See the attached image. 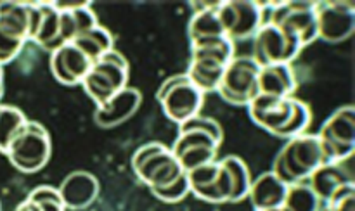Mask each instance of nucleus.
I'll return each mask as SVG.
<instances>
[{"mask_svg":"<svg viewBox=\"0 0 355 211\" xmlns=\"http://www.w3.org/2000/svg\"><path fill=\"white\" fill-rule=\"evenodd\" d=\"M253 123L279 138H293L307 134L311 127V107L297 97H272L259 93L248 104Z\"/></svg>","mask_w":355,"mask_h":211,"instance_id":"f257e3e1","label":"nucleus"},{"mask_svg":"<svg viewBox=\"0 0 355 211\" xmlns=\"http://www.w3.org/2000/svg\"><path fill=\"white\" fill-rule=\"evenodd\" d=\"M222 138L224 131L217 120L196 114L179 125V137L170 149L184 172L187 173L211 161H217Z\"/></svg>","mask_w":355,"mask_h":211,"instance_id":"f03ea898","label":"nucleus"},{"mask_svg":"<svg viewBox=\"0 0 355 211\" xmlns=\"http://www.w3.org/2000/svg\"><path fill=\"white\" fill-rule=\"evenodd\" d=\"M324 163L328 161L318 134H302L288 138L283 149L277 152L272 173L284 183L291 185V183L307 182L309 176Z\"/></svg>","mask_w":355,"mask_h":211,"instance_id":"7ed1b4c3","label":"nucleus"},{"mask_svg":"<svg viewBox=\"0 0 355 211\" xmlns=\"http://www.w3.org/2000/svg\"><path fill=\"white\" fill-rule=\"evenodd\" d=\"M234 42L227 37L191 44V62L186 75L203 93L217 92L224 69L234 57Z\"/></svg>","mask_w":355,"mask_h":211,"instance_id":"20e7f679","label":"nucleus"},{"mask_svg":"<svg viewBox=\"0 0 355 211\" xmlns=\"http://www.w3.org/2000/svg\"><path fill=\"white\" fill-rule=\"evenodd\" d=\"M132 169L151 192L165 189L186 175L172 149L159 142H148L141 145L132 156Z\"/></svg>","mask_w":355,"mask_h":211,"instance_id":"39448f33","label":"nucleus"},{"mask_svg":"<svg viewBox=\"0 0 355 211\" xmlns=\"http://www.w3.org/2000/svg\"><path fill=\"white\" fill-rule=\"evenodd\" d=\"M128 75H130L128 61L120 52L111 48L92 62L89 73L83 78L82 86L87 95L96 102V106H101L127 86Z\"/></svg>","mask_w":355,"mask_h":211,"instance_id":"423d86ee","label":"nucleus"},{"mask_svg":"<svg viewBox=\"0 0 355 211\" xmlns=\"http://www.w3.org/2000/svg\"><path fill=\"white\" fill-rule=\"evenodd\" d=\"M51 154L52 142L47 128L30 120L21 128L6 151L10 165L23 173L40 172L49 163Z\"/></svg>","mask_w":355,"mask_h":211,"instance_id":"0eeeda50","label":"nucleus"},{"mask_svg":"<svg viewBox=\"0 0 355 211\" xmlns=\"http://www.w3.org/2000/svg\"><path fill=\"white\" fill-rule=\"evenodd\" d=\"M156 99L162 104L165 116L173 123L180 125L200 114L205 102V93L184 73L166 78L156 92Z\"/></svg>","mask_w":355,"mask_h":211,"instance_id":"6e6552de","label":"nucleus"},{"mask_svg":"<svg viewBox=\"0 0 355 211\" xmlns=\"http://www.w3.org/2000/svg\"><path fill=\"white\" fill-rule=\"evenodd\" d=\"M259 73L252 55H234L217 86L218 95L232 106H248L259 95Z\"/></svg>","mask_w":355,"mask_h":211,"instance_id":"1a4fd4ad","label":"nucleus"},{"mask_svg":"<svg viewBox=\"0 0 355 211\" xmlns=\"http://www.w3.org/2000/svg\"><path fill=\"white\" fill-rule=\"evenodd\" d=\"M304 45L286 28L270 21H263L253 35V55L259 66L290 64L300 54Z\"/></svg>","mask_w":355,"mask_h":211,"instance_id":"9d476101","label":"nucleus"},{"mask_svg":"<svg viewBox=\"0 0 355 211\" xmlns=\"http://www.w3.org/2000/svg\"><path fill=\"white\" fill-rule=\"evenodd\" d=\"M328 163H342L355 151V107L343 106L322 123L318 134Z\"/></svg>","mask_w":355,"mask_h":211,"instance_id":"9b49d317","label":"nucleus"},{"mask_svg":"<svg viewBox=\"0 0 355 211\" xmlns=\"http://www.w3.org/2000/svg\"><path fill=\"white\" fill-rule=\"evenodd\" d=\"M30 2H0V66L19 55L30 35Z\"/></svg>","mask_w":355,"mask_h":211,"instance_id":"f8f14e48","label":"nucleus"},{"mask_svg":"<svg viewBox=\"0 0 355 211\" xmlns=\"http://www.w3.org/2000/svg\"><path fill=\"white\" fill-rule=\"evenodd\" d=\"M191 194L211 204L232 203L234 183L231 172L224 159H217L208 165L187 172Z\"/></svg>","mask_w":355,"mask_h":211,"instance_id":"ddd939ff","label":"nucleus"},{"mask_svg":"<svg viewBox=\"0 0 355 211\" xmlns=\"http://www.w3.org/2000/svg\"><path fill=\"white\" fill-rule=\"evenodd\" d=\"M263 3L253 0H227L218 6V17L229 40H246L263 24Z\"/></svg>","mask_w":355,"mask_h":211,"instance_id":"4468645a","label":"nucleus"},{"mask_svg":"<svg viewBox=\"0 0 355 211\" xmlns=\"http://www.w3.org/2000/svg\"><path fill=\"white\" fill-rule=\"evenodd\" d=\"M270 23H276L279 26L286 28L291 35L300 40V44L309 45L318 40V17H315V2H300V0H291V2L274 3L272 12L269 19Z\"/></svg>","mask_w":355,"mask_h":211,"instance_id":"2eb2a0df","label":"nucleus"},{"mask_svg":"<svg viewBox=\"0 0 355 211\" xmlns=\"http://www.w3.org/2000/svg\"><path fill=\"white\" fill-rule=\"evenodd\" d=\"M318 38L328 44H340L352 37L355 30V7L352 2H315Z\"/></svg>","mask_w":355,"mask_h":211,"instance_id":"dca6fc26","label":"nucleus"},{"mask_svg":"<svg viewBox=\"0 0 355 211\" xmlns=\"http://www.w3.org/2000/svg\"><path fill=\"white\" fill-rule=\"evenodd\" d=\"M30 12V35L28 40L35 42L44 51L54 52L64 45L61 30V10L54 2H33Z\"/></svg>","mask_w":355,"mask_h":211,"instance_id":"f3484780","label":"nucleus"},{"mask_svg":"<svg viewBox=\"0 0 355 211\" xmlns=\"http://www.w3.org/2000/svg\"><path fill=\"white\" fill-rule=\"evenodd\" d=\"M51 73L62 85H82L92 61L73 42L51 52Z\"/></svg>","mask_w":355,"mask_h":211,"instance_id":"a211bd4d","label":"nucleus"},{"mask_svg":"<svg viewBox=\"0 0 355 211\" xmlns=\"http://www.w3.org/2000/svg\"><path fill=\"white\" fill-rule=\"evenodd\" d=\"M142 102V93L137 89L132 86H125L123 90L106 100L104 104L97 106L96 114H94V121L99 125L101 128H113L118 125L125 123L128 118L135 114Z\"/></svg>","mask_w":355,"mask_h":211,"instance_id":"6ab92c4d","label":"nucleus"},{"mask_svg":"<svg viewBox=\"0 0 355 211\" xmlns=\"http://www.w3.org/2000/svg\"><path fill=\"white\" fill-rule=\"evenodd\" d=\"M66 210H85L99 196V182L89 172H73L58 187Z\"/></svg>","mask_w":355,"mask_h":211,"instance_id":"aec40b11","label":"nucleus"},{"mask_svg":"<svg viewBox=\"0 0 355 211\" xmlns=\"http://www.w3.org/2000/svg\"><path fill=\"white\" fill-rule=\"evenodd\" d=\"M343 163L345 161L324 163L309 176L307 183L312 187L315 196L321 199V203H328L340 189H343L349 183H354L352 173L347 169Z\"/></svg>","mask_w":355,"mask_h":211,"instance_id":"412c9836","label":"nucleus"},{"mask_svg":"<svg viewBox=\"0 0 355 211\" xmlns=\"http://www.w3.org/2000/svg\"><path fill=\"white\" fill-rule=\"evenodd\" d=\"M286 192L288 183H284L272 172H266L257 176L255 180H252L248 197L255 211H263L274 210V208H283Z\"/></svg>","mask_w":355,"mask_h":211,"instance_id":"4be33fe9","label":"nucleus"},{"mask_svg":"<svg viewBox=\"0 0 355 211\" xmlns=\"http://www.w3.org/2000/svg\"><path fill=\"white\" fill-rule=\"evenodd\" d=\"M297 85V76L291 69V64L260 66L259 93L272 97H293Z\"/></svg>","mask_w":355,"mask_h":211,"instance_id":"5701e85b","label":"nucleus"},{"mask_svg":"<svg viewBox=\"0 0 355 211\" xmlns=\"http://www.w3.org/2000/svg\"><path fill=\"white\" fill-rule=\"evenodd\" d=\"M200 9L193 14L187 26L191 44H196L201 40H210V38L225 37L224 28H222L220 17H218V6L220 2H203L196 3Z\"/></svg>","mask_w":355,"mask_h":211,"instance_id":"b1692460","label":"nucleus"},{"mask_svg":"<svg viewBox=\"0 0 355 211\" xmlns=\"http://www.w3.org/2000/svg\"><path fill=\"white\" fill-rule=\"evenodd\" d=\"M73 44L90 59V61H97L101 55H104L106 52H110L113 48V37H111L110 31L103 26H94L92 30L85 31L80 37H76L73 40Z\"/></svg>","mask_w":355,"mask_h":211,"instance_id":"393cba45","label":"nucleus"},{"mask_svg":"<svg viewBox=\"0 0 355 211\" xmlns=\"http://www.w3.org/2000/svg\"><path fill=\"white\" fill-rule=\"evenodd\" d=\"M321 199L315 196L312 187L307 182H298L288 185L286 197H284V211H319Z\"/></svg>","mask_w":355,"mask_h":211,"instance_id":"a878e982","label":"nucleus"},{"mask_svg":"<svg viewBox=\"0 0 355 211\" xmlns=\"http://www.w3.org/2000/svg\"><path fill=\"white\" fill-rule=\"evenodd\" d=\"M28 118L23 111L16 106L0 104V152L6 154L7 147L14 140L21 128L26 125Z\"/></svg>","mask_w":355,"mask_h":211,"instance_id":"bb28decb","label":"nucleus"},{"mask_svg":"<svg viewBox=\"0 0 355 211\" xmlns=\"http://www.w3.org/2000/svg\"><path fill=\"white\" fill-rule=\"evenodd\" d=\"M222 159H224L225 165H227L232 176V183H234V199H232V203H239V201L248 197L250 185H252L250 169L248 166H246V163L243 161L239 156H225V158Z\"/></svg>","mask_w":355,"mask_h":211,"instance_id":"cd10ccee","label":"nucleus"},{"mask_svg":"<svg viewBox=\"0 0 355 211\" xmlns=\"http://www.w3.org/2000/svg\"><path fill=\"white\" fill-rule=\"evenodd\" d=\"M26 199L31 201L38 211H66L64 203L59 196V190L51 185L37 187V189L31 190Z\"/></svg>","mask_w":355,"mask_h":211,"instance_id":"c85d7f7f","label":"nucleus"},{"mask_svg":"<svg viewBox=\"0 0 355 211\" xmlns=\"http://www.w3.org/2000/svg\"><path fill=\"white\" fill-rule=\"evenodd\" d=\"M319 211H355V183L340 189Z\"/></svg>","mask_w":355,"mask_h":211,"instance_id":"c756f323","label":"nucleus"},{"mask_svg":"<svg viewBox=\"0 0 355 211\" xmlns=\"http://www.w3.org/2000/svg\"><path fill=\"white\" fill-rule=\"evenodd\" d=\"M153 194H155L158 199H162L163 203H179V201H182L184 197L187 196V194H191L189 180H187V173L184 176H180L177 182L170 183V185L165 187V189L155 190Z\"/></svg>","mask_w":355,"mask_h":211,"instance_id":"7c9ffc66","label":"nucleus"},{"mask_svg":"<svg viewBox=\"0 0 355 211\" xmlns=\"http://www.w3.org/2000/svg\"><path fill=\"white\" fill-rule=\"evenodd\" d=\"M16 211H38L37 210V206H35L33 203H31V201H23V203L19 204V206L16 208Z\"/></svg>","mask_w":355,"mask_h":211,"instance_id":"2f4dec72","label":"nucleus"},{"mask_svg":"<svg viewBox=\"0 0 355 211\" xmlns=\"http://www.w3.org/2000/svg\"><path fill=\"white\" fill-rule=\"evenodd\" d=\"M3 95V69L2 66H0V99H2Z\"/></svg>","mask_w":355,"mask_h":211,"instance_id":"473e14b6","label":"nucleus"},{"mask_svg":"<svg viewBox=\"0 0 355 211\" xmlns=\"http://www.w3.org/2000/svg\"><path fill=\"white\" fill-rule=\"evenodd\" d=\"M263 211H284L283 208H274V210H263Z\"/></svg>","mask_w":355,"mask_h":211,"instance_id":"72a5a7b5","label":"nucleus"},{"mask_svg":"<svg viewBox=\"0 0 355 211\" xmlns=\"http://www.w3.org/2000/svg\"><path fill=\"white\" fill-rule=\"evenodd\" d=\"M0 211H2V206H0Z\"/></svg>","mask_w":355,"mask_h":211,"instance_id":"f704fd0d","label":"nucleus"}]
</instances>
